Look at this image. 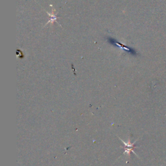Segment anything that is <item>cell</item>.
<instances>
[{"label":"cell","instance_id":"cell-1","mask_svg":"<svg viewBox=\"0 0 166 166\" xmlns=\"http://www.w3.org/2000/svg\"><path fill=\"white\" fill-rule=\"evenodd\" d=\"M121 142L124 143V145H125V147H127V148H126V149H125V152H124V154H125V153H127V154H129L130 152V151H132V152H134V154H136L137 156H138V155H137V154L135 153L134 151L133 150V149H134V145L135 143L136 142V141L135 142H134L133 143H130V141H129V142H128V143H126V142H125L124 141H123V140H121Z\"/></svg>","mask_w":166,"mask_h":166}]
</instances>
